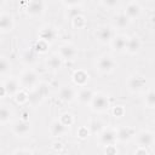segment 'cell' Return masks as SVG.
Wrapping results in <instances>:
<instances>
[{"instance_id": "cell-28", "label": "cell", "mask_w": 155, "mask_h": 155, "mask_svg": "<svg viewBox=\"0 0 155 155\" xmlns=\"http://www.w3.org/2000/svg\"><path fill=\"white\" fill-rule=\"evenodd\" d=\"M144 104L147 108L149 109H154L155 107V92L153 88H149L145 92V97H144Z\"/></svg>"}, {"instance_id": "cell-13", "label": "cell", "mask_w": 155, "mask_h": 155, "mask_svg": "<svg viewBox=\"0 0 155 155\" xmlns=\"http://www.w3.org/2000/svg\"><path fill=\"white\" fill-rule=\"evenodd\" d=\"M76 97V91L71 86H62L58 90V98L64 103H71Z\"/></svg>"}, {"instance_id": "cell-5", "label": "cell", "mask_w": 155, "mask_h": 155, "mask_svg": "<svg viewBox=\"0 0 155 155\" xmlns=\"http://www.w3.org/2000/svg\"><path fill=\"white\" fill-rule=\"evenodd\" d=\"M147 86V80L143 75L140 74H132L127 78L126 81V87L130 92L132 93H138L142 92Z\"/></svg>"}, {"instance_id": "cell-12", "label": "cell", "mask_w": 155, "mask_h": 155, "mask_svg": "<svg viewBox=\"0 0 155 155\" xmlns=\"http://www.w3.org/2000/svg\"><path fill=\"white\" fill-rule=\"evenodd\" d=\"M115 132H116V142H121V143H127L131 139H133L136 136V131L130 126H120L115 128Z\"/></svg>"}, {"instance_id": "cell-1", "label": "cell", "mask_w": 155, "mask_h": 155, "mask_svg": "<svg viewBox=\"0 0 155 155\" xmlns=\"http://www.w3.org/2000/svg\"><path fill=\"white\" fill-rule=\"evenodd\" d=\"M18 81L21 87H23L27 91H31L39 85V75L33 69H25L21 73Z\"/></svg>"}, {"instance_id": "cell-17", "label": "cell", "mask_w": 155, "mask_h": 155, "mask_svg": "<svg viewBox=\"0 0 155 155\" xmlns=\"http://www.w3.org/2000/svg\"><path fill=\"white\" fill-rule=\"evenodd\" d=\"M71 80H73V82H74L76 86L82 87V86H86V85H87V82H88V80H90V75H88V73H87L86 70H84V69H76V70L73 73V75H71Z\"/></svg>"}, {"instance_id": "cell-24", "label": "cell", "mask_w": 155, "mask_h": 155, "mask_svg": "<svg viewBox=\"0 0 155 155\" xmlns=\"http://www.w3.org/2000/svg\"><path fill=\"white\" fill-rule=\"evenodd\" d=\"M36 56H38V53L33 48L25 50L23 52V54H22V62L25 65H33L36 62Z\"/></svg>"}, {"instance_id": "cell-29", "label": "cell", "mask_w": 155, "mask_h": 155, "mask_svg": "<svg viewBox=\"0 0 155 155\" xmlns=\"http://www.w3.org/2000/svg\"><path fill=\"white\" fill-rule=\"evenodd\" d=\"M87 127H88V130H90V133L98 134V133L102 131V128H103L104 126H103V122H102L101 120L93 119V120H91V122H90V125H88Z\"/></svg>"}, {"instance_id": "cell-37", "label": "cell", "mask_w": 155, "mask_h": 155, "mask_svg": "<svg viewBox=\"0 0 155 155\" xmlns=\"http://www.w3.org/2000/svg\"><path fill=\"white\" fill-rule=\"evenodd\" d=\"M133 154H134V155H150V151H149V148L138 145L137 149H134Z\"/></svg>"}, {"instance_id": "cell-27", "label": "cell", "mask_w": 155, "mask_h": 155, "mask_svg": "<svg viewBox=\"0 0 155 155\" xmlns=\"http://www.w3.org/2000/svg\"><path fill=\"white\" fill-rule=\"evenodd\" d=\"M70 21H71V25H73L75 29H84V28L86 27V24H87L86 17H85L82 13L76 15V16L73 17Z\"/></svg>"}, {"instance_id": "cell-41", "label": "cell", "mask_w": 155, "mask_h": 155, "mask_svg": "<svg viewBox=\"0 0 155 155\" xmlns=\"http://www.w3.org/2000/svg\"><path fill=\"white\" fill-rule=\"evenodd\" d=\"M35 151L33 149H28V148H21V149H15L12 151V154H34Z\"/></svg>"}, {"instance_id": "cell-20", "label": "cell", "mask_w": 155, "mask_h": 155, "mask_svg": "<svg viewBox=\"0 0 155 155\" xmlns=\"http://www.w3.org/2000/svg\"><path fill=\"white\" fill-rule=\"evenodd\" d=\"M46 67H47L48 70H51L53 73L59 71L63 67V59L57 53H53L46 59Z\"/></svg>"}, {"instance_id": "cell-38", "label": "cell", "mask_w": 155, "mask_h": 155, "mask_svg": "<svg viewBox=\"0 0 155 155\" xmlns=\"http://www.w3.org/2000/svg\"><path fill=\"white\" fill-rule=\"evenodd\" d=\"M80 13H82V12H81V8H80L79 6L68 7V16H69V18H70V19H71L73 17H75L76 15H80Z\"/></svg>"}, {"instance_id": "cell-23", "label": "cell", "mask_w": 155, "mask_h": 155, "mask_svg": "<svg viewBox=\"0 0 155 155\" xmlns=\"http://www.w3.org/2000/svg\"><path fill=\"white\" fill-rule=\"evenodd\" d=\"M131 19L125 15V13H119L114 17V25L119 29H125L130 25Z\"/></svg>"}, {"instance_id": "cell-3", "label": "cell", "mask_w": 155, "mask_h": 155, "mask_svg": "<svg viewBox=\"0 0 155 155\" xmlns=\"http://www.w3.org/2000/svg\"><path fill=\"white\" fill-rule=\"evenodd\" d=\"M11 132L18 138H25L31 133V124L29 120H16L11 125Z\"/></svg>"}, {"instance_id": "cell-18", "label": "cell", "mask_w": 155, "mask_h": 155, "mask_svg": "<svg viewBox=\"0 0 155 155\" xmlns=\"http://www.w3.org/2000/svg\"><path fill=\"white\" fill-rule=\"evenodd\" d=\"M15 28V19L10 13L0 15V33H8Z\"/></svg>"}, {"instance_id": "cell-15", "label": "cell", "mask_w": 155, "mask_h": 155, "mask_svg": "<svg viewBox=\"0 0 155 155\" xmlns=\"http://www.w3.org/2000/svg\"><path fill=\"white\" fill-rule=\"evenodd\" d=\"M93 91L91 90V88H88V87H86V86H82V87H80L79 88V91L76 92V99H78V102L80 103V104H82V105H87V104H90V102H91V99H92V97H93Z\"/></svg>"}, {"instance_id": "cell-19", "label": "cell", "mask_w": 155, "mask_h": 155, "mask_svg": "<svg viewBox=\"0 0 155 155\" xmlns=\"http://www.w3.org/2000/svg\"><path fill=\"white\" fill-rule=\"evenodd\" d=\"M109 44L115 52H124L126 48V44H127V36L124 34L114 35V38L111 39Z\"/></svg>"}, {"instance_id": "cell-25", "label": "cell", "mask_w": 155, "mask_h": 155, "mask_svg": "<svg viewBox=\"0 0 155 155\" xmlns=\"http://www.w3.org/2000/svg\"><path fill=\"white\" fill-rule=\"evenodd\" d=\"M13 113L7 105H0V124H8L12 120Z\"/></svg>"}, {"instance_id": "cell-35", "label": "cell", "mask_w": 155, "mask_h": 155, "mask_svg": "<svg viewBox=\"0 0 155 155\" xmlns=\"http://www.w3.org/2000/svg\"><path fill=\"white\" fill-rule=\"evenodd\" d=\"M101 1H102V5L107 8H115L121 2V0H101Z\"/></svg>"}, {"instance_id": "cell-40", "label": "cell", "mask_w": 155, "mask_h": 155, "mask_svg": "<svg viewBox=\"0 0 155 155\" xmlns=\"http://www.w3.org/2000/svg\"><path fill=\"white\" fill-rule=\"evenodd\" d=\"M62 2L67 7H74V6H79L81 4V0H62Z\"/></svg>"}, {"instance_id": "cell-6", "label": "cell", "mask_w": 155, "mask_h": 155, "mask_svg": "<svg viewBox=\"0 0 155 155\" xmlns=\"http://www.w3.org/2000/svg\"><path fill=\"white\" fill-rule=\"evenodd\" d=\"M58 36V29L51 24H45L39 30V39L47 42L48 45L53 44L57 40Z\"/></svg>"}, {"instance_id": "cell-11", "label": "cell", "mask_w": 155, "mask_h": 155, "mask_svg": "<svg viewBox=\"0 0 155 155\" xmlns=\"http://www.w3.org/2000/svg\"><path fill=\"white\" fill-rule=\"evenodd\" d=\"M134 137H136L138 145H142V147L151 148L155 143V134L153 131H149V130H143V131L136 133Z\"/></svg>"}, {"instance_id": "cell-16", "label": "cell", "mask_w": 155, "mask_h": 155, "mask_svg": "<svg viewBox=\"0 0 155 155\" xmlns=\"http://www.w3.org/2000/svg\"><path fill=\"white\" fill-rule=\"evenodd\" d=\"M68 131H69V128L67 126H64L58 119L53 120L50 124V133L53 137H57V138L58 137H63V136H65L68 133Z\"/></svg>"}, {"instance_id": "cell-39", "label": "cell", "mask_w": 155, "mask_h": 155, "mask_svg": "<svg viewBox=\"0 0 155 155\" xmlns=\"http://www.w3.org/2000/svg\"><path fill=\"white\" fill-rule=\"evenodd\" d=\"M51 148H52L53 151H56V153H61V151L63 150V148H64V144H63L62 142H59V140H56V142L52 143Z\"/></svg>"}, {"instance_id": "cell-2", "label": "cell", "mask_w": 155, "mask_h": 155, "mask_svg": "<svg viewBox=\"0 0 155 155\" xmlns=\"http://www.w3.org/2000/svg\"><path fill=\"white\" fill-rule=\"evenodd\" d=\"M88 105H90L91 110L94 113H104L111 107L109 97L102 92L93 93V97H92Z\"/></svg>"}, {"instance_id": "cell-30", "label": "cell", "mask_w": 155, "mask_h": 155, "mask_svg": "<svg viewBox=\"0 0 155 155\" xmlns=\"http://www.w3.org/2000/svg\"><path fill=\"white\" fill-rule=\"evenodd\" d=\"M58 120L64 126H67L68 128H70L74 125V115L70 114V113H63V114H61V116L58 117Z\"/></svg>"}, {"instance_id": "cell-8", "label": "cell", "mask_w": 155, "mask_h": 155, "mask_svg": "<svg viewBox=\"0 0 155 155\" xmlns=\"http://www.w3.org/2000/svg\"><path fill=\"white\" fill-rule=\"evenodd\" d=\"M45 10L46 5L44 0H30L25 7V12L30 17H40L45 13Z\"/></svg>"}, {"instance_id": "cell-26", "label": "cell", "mask_w": 155, "mask_h": 155, "mask_svg": "<svg viewBox=\"0 0 155 155\" xmlns=\"http://www.w3.org/2000/svg\"><path fill=\"white\" fill-rule=\"evenodd\" d=\"M13 99H15V102L17 103V104H19V105H23V104H27L28 102H29V93L27 92V90H24V88H19L18 91H17V93L13 96Z\"/></svg>"}, {"instance_id": "cell-22", "label": "cell", "mask_w": 155, "mask_h": 155, "mask_svg": "<svg viewBox=\"0 0 155 155\" xmlns=\"http://www.w3.org/2000/svg\"><path fill=\"white\" fill-rule=\"evenodd\" d=\"M124 13H125L131 21H132V19H137V18L140 16V13H142V7H140L139 4H137L136 1H132V2H130V4L126 6Z\"/></svg>"}, {"instance_id": "cell-43", "label": "cell", "mask_w": 155, "mask_h": 155, "mask_svg": "<svg viewBox=\"0 0 155 155\" xmlns=\"http://www.w3.org/2000/svg\"><path fill=\"white\" fill-rule=\"evenodd\" d=\"M4 2H5V0H0V8L4 6Z\"/></svg>"}, {"instance_id": "cell-34", "label": "cell", "mask_w": 155, "mask_h": 155, "mask_svg": "<svg viewBox=\"0 0 155 155\" xmlns=\"http://www.w3.org/2000/svg\"><path fill=\"white\" fill-rule=\"evenodd\" d=\"M111 113L115 117H122L125 115V108L122 105H114L111 108Z\"/></svg>"}, {"instance_id": "cell-4", "label": "cell", "mask_w": 155, "mask_h": 155, "mask_svg": "<svg viewBox=\"0 0 155 155\" xmlns=\"http://www.w3.org/2000/svg\"><path fill=\"white\" fill-rule=\"evenodd\" d=\"M116 61L109 56V54H102L97 58V62H96V67H97V70L102 74H110L111 71L115 70L116 68Z\"/></svg>"}, {"instance_id": "cell-21", "label": "cell", "mask_w": 155, "mask_h": 155, "mask_svg": "<svg viewBox=\"0 0 155 155\" xmlns=\"http://www.w3.org/2000/svg\"><path fill=\"white\" fill-rule=\"evenodd\" d=\"M2 85H4V87H5L6 94L10 96V97H13V96L17 93V91L19 90V87H21L19 81H18V79H16V78H10V79L5 80Z\"/></svg>"}, {"instance_id": "cell-31", "label": "cell", "mask_w": 155, "mask_h": 155, "mask_svg": "<svg viewBox=\"0 0 155 155\" xmlns=\"http://www.w3.org/2000/svg\"><path fill=\"white\" fill-rule=\"evenodd\" d=\"M10 70H11V62L7 58L0 56V75H6L10 73Z\"/></svg>"}, {"instance_id": "cell-42", "label": "cell", "mask_w": 155, "mask_h": 155, "mask_svg": "<svg viewBox=\"0 0 155 155\" xmlns=\"http://www.w3.org/2000/svg\"><path fill=\"white\" fill-rule=\"evenodd\" d=\"M5 96H7V94H6V91H5L4 85L1 84V85H0V98H4Z\"/></svg>"}, {"instance_id": "cell-7", "label": "cell", "mask_w": 155, "mask_h": 155, "mask_svg": "<svg viewBox=\"0 0 155 155\" xmlns=\"http://www.w3.org/2000/svg\"><path fill=\"white\" fill-rule=\"evenodd\" d=\"M57 54L63 59V61H67V62H73L78 57V48L71 45V44H63L58 47V52Z\"/></svg>"}, {"instance_id": "cell-36", "label": "cell", "mask_w": 155, "mask_h": 155, "mask_svg": "<svg viewBox=\"0 0 155 155\" xmlns=\"http://www.w3.org/2000/svg\"><path fill=\"white\" fill-rule=\"evenodd\" d=\"M104 153L107 155H116L119 150L115 144H109V145H104Z\"/></svg>"}, {"instance_id": "cell-10", "label": "cell", "mask_w": 155, "mask_h": 155, "mask_svg": "<svg viewBox=\"0 0 155 155\" xmlns=\"http://www.w3.org/2000/svg\"><path fill=\"white\" fill-rule=\"evenodd\" d=\"M98 136V142L101 145H109V144H115L116 143V132L115 128L111 127H103L102 131L97 134Z\"/></svg>"}, {"instance_id": "cell-9", "label": "cell", "mask_w": 155, "mask_h": 155, "mask_svg": "<svg viewBox=\"0 0 155 155\" xmlns=\"http://www.w3.org/2000/svg\"><path fill=\"white\" fill-rule=\"evenodd\" d=\"M94 35H96V39L101 42V44H109L110 41H111V39L114 38V30H113V28L111 27H109V25H105V24H103V25H99L97 29H96V31H94Z\"/></svg>"}, {"instance_id": "cell-32", "label": "cell", "mask_w": 155, "mask_h": 155, "mask_svg": "<svg viewBox=\"0 0 155 155\" xmlns=\"http://www.w3.org/2000/svg\"><path fill=\"white\" fill-rule=\"evenodd\" d=\"M48 44L47 42H45V41H42V40H40V39H38V41L34 44V46H33V50L36 52V53H46L47 51H48Z\"/></svg>"}, {"instance_id": "cell-33", "label": "cell", "mask_w": 155, "mask_h": 155, "mask_svg": "<svg viewBox=\"0 0 155 155\" xmlns=\"http://www.w3.org/2000/svg\"><path fill=\"white\" fill-rule=\"evenodd\" d=\"M76 134H78V137H79L80 139H86V138L90 136V130H88L87 126H80V127L78 128Z\"/></svg>"}, {"instance_id": "cell-14", "label": "cell", "mask_w": 155, "mask_h": 155, "mask_svg": "<svg viewBox=\"0 0 155 155\" xmlns=\"http://www.w3.org/2000/svg\"><path fill=\"white\" fill-rule=\"evenodd\" d=\"M142 48V41L138 36L133 35L131 38H127V44H126V48L125 51L130 54V56H134L137 54Z\"/></svg>"}]
</instances>
